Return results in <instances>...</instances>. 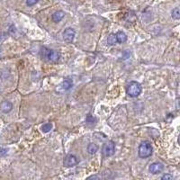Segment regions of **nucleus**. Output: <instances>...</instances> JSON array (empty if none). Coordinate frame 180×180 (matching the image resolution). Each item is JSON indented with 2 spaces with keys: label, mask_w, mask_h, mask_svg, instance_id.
Masks as SVG:
<instances>
[{
  "label": "nucleus",
  "mask_w": 180,
  "mask_h": 180,
  "mask_svg": "<svg viewBox=\"0 0 180 180\" xmlns=\"http://www.w3.org/2000/svg\"><path fill=\"white\" fill-rule=\"evenodd\" d=\"M126 93L131 97H137L142 93V86L136 81H131L126 87Z\"/></svg>",
  "instance_id": "obj_1"
},
{
  "label": "nucleus",
  "mask_w": 180,
  "mask_h": 180,
  "mask_svg": "<svg viewBox=\"0 0 180 180\" xmlns=\"http://www.w3.org/2000/svg\"><path fill=\"white\" fill-rule=\"evenodd\" d=\"M152 152H153V149H152V146L150 142H142L140 146H139V151H138V154H139V157L142 158V159H146V158H149L152 155Z\"/></svg>",
  "instance_id": "obj_2"
},
{
  "label": "nucleus",
  "mask_w": 180,
  "mask_h": 180,
  "mask_svg": "<svg viewBox=\"0 0 180 180\" xmlns=\"http://www.w3.org/2000/svg\"><path fill=\"white\" fill-rule=\"evenodd\" d=\"M41 55L42 58L46 59L50 61H57L60 59V54L58 52L53 51V50H50V49L45 48V47L41 48Z\"/></svg>",
  "instance_id": "obj_3"
},
{
  "label": "nucleus",
  "mask_w": 180,
  "mask_h": 180,
  "mask_svg": "<svg viewBox=\"0 0 180 180\" xmlns=\"http://www.w3.org/2000/svg\"><path fill=\"white\" fill-rule=\"evenodd\" d=\"M75 34H76L75 30L72 29L71 27H68V28H66V29L63 31L62 37H63V40H64L67 43H70V42H72V41L74 40Z\"/></svg>",
  "instance_id": "obj_4"
},
{
  "label": "nucleus",
  "mask_w": 180,
  "mask_h": 180,
  "mask_svg": "<svg viewBox=\"0 0 180 180\" xmlns=\"http://www.w3.org/2000/svg\"><path fill=\"white\" fill-rule=\"evenodd\" d=\"M114 150H115V146L113 142H109L104 144L103 149H102V152L105 157L113 156L114 153Z\"/></svg>",
  "instance_id": "obj_5"
},
{
  "label": "nucleus",
  "mask_w": 180,
  "mask_h": 180,
  "mask_svg": "<svg viewBox=\"0 0 180 180\" xmlns=\"http://www.w3.org/2000/svg\"><path fill=\"white\" fill-rule=\"evenodd\" d=\"M78 163V159L75 156V155H72V154H69L68 155L64 161H63V165L67 167H74L76 166L77 164Z\"/></svg>",
  "instance_id": "obj_6"
},
{
  "label": "nucleus",
  "mask_w": 180,
  "mask_h": 180,
  "mask_svg": "<svg viewBox=\"0 0 180 180\" xmlns=\"http://www.w3.org/2000/svg\"><path fill=\"white\" fill-rule=\"evenodd\" d=\"M164 169V166L163 164L159 163V162H155L152 163L150 167H149V170L150 173L152 174H159L160 172H162Z\"/></svg>",
  "instance_id": "obj_7"
},
{
  "label": "nucleus",
  "mask_w": 180,
  "mask_h": 180,
  "mask_svg": "<svg viewBox=\"0 0 180 180\" xmlns=\"http://www.w3.org/2000/svg\"><path fill=\"white\" fill-rule=\"evenodd\" d=\"M0 108H1V111L5 114H7L9 113L12 108H13V105L11 102L9 101H3L1 103V105H0Z\"/></svg>",
  "instance_id": "obj_8"
},
{
  "label": "nucleus",
  "mask_w": 180,
  "mask_h": 180,
  "mask_svg": "<svg viewBox=\"0 0 180 180\" xmlns=\"http://www.w3.org/2000/svg\"><path fill=\"white\" fill-rule=\"evenodd\" d=\"M65 16V13L63 11H57L52 15V20L55 23H59L60 22Z\"/></svg>",
  "instance_id": "obj_9"
},
{
  "label": "nucleus",
  "mask_w": 180,
  "mask_h": 180,
  "mask_svg": "<svg viewBox=\"0 0 180 180\" xmlns=\"http://www.w3.org/2000/svg\"><path fill=\"white\" fill-rule=\"evenodd\" d=\"M71 86H72L71 81L69 79H67L61 83V85L60 86V89L61 90V91H66V90H69Z\"/></svg>",
  "instance_id": "obj_10"
},
{
  "label": "nucleus",
  "mask_w": 180,
  "mask_h": 180,
  "mask_svg": "<svg viewBox=\"0 0 180 180\" xmlns=\"http://www.w3.org/2000/svg\"><path fill=\"white\" fill-rule=\"evenodd\" d=\"M116 34V38H117V42L118 43H123L127 41V36L123 32H118Z\"/></svg>",
  "instance_id": "obj_11"
},
{
  "label": "nucleus",
  "mask_w": 180,
  "mask_h": 180,
  "mask_svg": "<svg viewBox=\"0 0 180 180\" xmlns=\"http://www.w3.org/2000/svg\"><path fill=\"white\" fill-rule=\"evenodd\" d=\"M98 150V146L95 143H90L87 147V152L91 155H94Z\"/></svg>",
  "instance_id": "obj_12"
},
{
  "label": "nucleus",
  "mask_w": 180,
  "mask_h": 180,
  "mask_svg": "<svg viewBox=\"0 0 180 180\" xmlns=\"http://www.w3.org/2000/svg\"><path fill=\"white\" fill-rule=\"evenodd\" d=\"M107 43L111 46L117 43V38H116V34L115 33H110L109 36L107 37Z\"/></svg>",
  "instance_id": "obj_13"
},
{
  "label": "nucleus",
  "mask_w": 180,
  "mask_h": 180,
  "mask_svg": "<svg viewBox=\"0 0 180 180\" xmlns=\"http://www.w3.org/2000/svg\"><path fill=\"white\" fill-rule=\"evenodd\" d=\"M171 16L175 20L180 19V9L179 8H174L171 12Z\"/></svg>",
  "instance_id": "obj_14"
},
{
  "label": "nucleus",
  "mask_w": 180,
  "mask_h": 180,
  "mask_svg": "<svg viewBox=\"0 0 180 180\" xmlns=\"http://www.w3.org/2000/svg\"><path fill=\"white\" fill-rule=\"evenodd\" d=\"M52 129V124L51 122H47L41 126V131L43 132H49Z\"/></svg>",
  "instance_id": "obj_15"
},
{
  "label": "nucleus",
  "mask_w": 180,
  "mask_h": 180,
  "mask_svg": "<svg viewBox=\"0 0 180 180\" xmlns=\"http://www.w3.org/2000/svg\"><path fill=\"white\" fill-rule=\"evenodd\" d=\"M38 1L39 0H26V5L29 7H32V6H34L35 4H37Z\"/></svg>",
  "instance_id": "obj_16"
},
{
  "label": "nucleus",
  "mask_w": 180,
  "mask_h": 180,
  "mask_svg": "<svg viewBox=\"0 0 180 180\" xmlns=\"http://www.w3.org/2000/svg\"><path fill=\"white\" fill-rule=\"evenodd\" d=\"M86 122H95V119L92 117V115L89 114V115L86 117Z\"/></svg>",
  "instance_id": "obj_17"
},
{
  "label": "nucleus",
  "mask_w": 180,
  "mask_h": 180,
  "mask_svg": "<svg viewBox=\"0 0 180 180\" xmlns=\"http://www.w3.org/2000/svg\"><path fill=\"white\" fill-rule=\"evenodd\" d=\"M7 153V149H4V148L0 149V156H5Z\"/></svg>",
  "instance_id": "obj_18"
},
{
  "label": "nucleus",
  "mask_w": 180,
  "mask_h": 180,
  "mask_svg": "<svg viewBox=\"0 0 180 180\" xmlns=\"http://www.w3.org/2000/svg\"><path fill=\"white\" fill-rule=\"evenodd\" d=\"M173 178V176H171V175H164L163 176H162V179L163 180H166V179H172Z\"/></svg>",
  "instance_id": "obj_19"
},
{
  "label": "nucleus",
  "mask_w": 180,
  "mask_h": 180,
  "mask_svg": "<svg viewBox=\"0 0 180 180\" xmlns=\"http://www.w3.org/2000/svg\"><path fill=\"white\" fill-rule=\"evenodd\" d=\"M178 142H179V144H180V134H179V137H178Z\"/></svg>",
  "instance_id": "obj_20"
}]
</instances>
